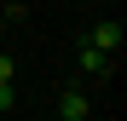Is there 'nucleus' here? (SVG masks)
I'll return each instance as SVG.
<instances>
[{
  "label": "nucleus",
  "instance_id": "nucleus-1",
  "mask_svg": "<svg viewBox=\"0 0 127 121\" xmlns=\"http://www.w3.org/2000/svg\"><path fill=\"white\" fill-rule=\"evenodd\" d=\"M93 46H98V52H116V46H121V23H98V29H93Z\"/></svg>",
  "mask_w": 127,
  "mask_h": 121
},
{
  "label": "nucleus",
  "instance_id": "nucleus-2",
  "mask_svg": "<svg viewBox=\"0 0 127 121\" xmlns=\"http://www.w3.org/2000/svg\"><path fill=\"white\" fill-rule=\"evenodd\" d=\"M64 121H87V98H81V92H64Z\"/></svg>",
  "mask_w": 127,
  "mask_h": 121
},
{
  "label": "nucleus",
  "instance_id": "nucleus-3",
  "mask_svg": "<svg viewBox=\"0 0 127 121\" xmlns=\"http://www.w3.org/2000/svg\"><path fill=\"white\" fill-rule=\"evenodd\" d=\"M81 64H87V69H104V64H110V52H98V46H87V52H81Z\"/></svg>",
  "mask_w": 127,
  "mask_h": 121
},
{
  "label": "nucleus",
  "instance_id": "nucleus-4",
  "mask_svg": "<svg viewBox=\"0 0 127 121\" xmlns=\"http://www.w3.org/2000/svg\"><path fill=\"white\" fill-rule=\"evenodd\" d=\"M12 98H17V87H12V81H0V110H12Z\"/></svg>",
  "mask_w": 127,
  "mask_h": 121
},
{
  "label": "nucleus",
  "instance_id": "nucleus-5",
  "mask_svg": "<svg viewBox=\"0 0 127 121\" xmlns=\"http://www.w3.org/2000/svg\"><path fill=\"white\" fill-rule=\"evenodd\" d=\"M0 81H12V58L6 52H0Z\"/></svg>",
  "mask_w": 127,
  "mask_h": 121
}]
</instances>
